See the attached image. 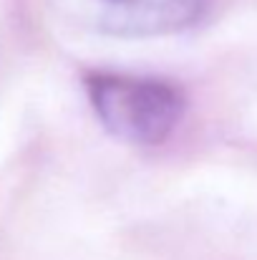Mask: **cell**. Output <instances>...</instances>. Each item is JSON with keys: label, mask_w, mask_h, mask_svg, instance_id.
<instances>
[{"label": "cell", "mask_w": 257, "mask_h": 260, "mask_svg": "<svg viewBox=\"0 0 257 260\" xmlns=\"http://www.w3.org/2000/svg\"><path fill=\"white\" fill-rule=\"evenodd\" d=\"M86 88L103 129L129 144H164L184 114V96L169 81L126 74H91Z\"/></svg>", "instance_id": "cell-1"}, {"label": "cell", "mask_w": 257, "mask_h": 260, "mask_svg": "<svg viewBox=\"0 0 257 260\" xmlns=\"http://www.w3.org/2000/svg\"><path fill=\"white\" fill-rule=\"evenodd\" d=\"M98 30L121 38L169 36L202 20L207 0H88Z\"/></svg>", "instance_id": "cell-2"}]
</instances>
